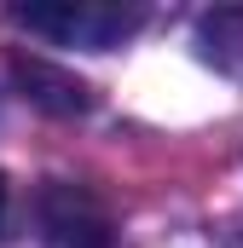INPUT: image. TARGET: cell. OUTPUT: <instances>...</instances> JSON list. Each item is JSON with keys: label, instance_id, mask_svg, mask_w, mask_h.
Instances as JSON below:
<instances>
[{"label": "cell", "instance_id": "1", "mask_svg": "<svg viewBox=\"0 0 243 248\" xmlns=\"http://www.w3.org/2000/svg\"><path fill=\"white\" fill-rule=\"evenodd\" d=\"M17 23L47 35V41H64V46L104 52V46L127 41L145 23V12L139 6H116V0H52V6H17Z\"/></svg>", "mask_w": 243, "mask_h": 248}, {"label": "cell", "instance_id": "2", "mask_svg": "<svg viewBox=\"0 0 243 248\" xmlns=\"http://www.w3.org/2000/svg\"><path fill=\"white\" fill-rule=\"evenodd\" d=\"M0 219H6V173H0Z\"/></svg>", "mask_w": 243, "mask_h": 248}]
</instances>
